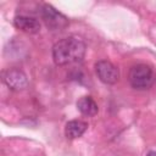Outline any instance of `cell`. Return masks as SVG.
<instances>
[{"label": "cell", "mask_w": 156, "mask_h": 156, "mask_svg": "<svg viewBox=\"0 0 156 156\" xmlns=\"http://www.w3.org/2000/svg\"><path fill=\"white\" fill-rule=\"evenodd\" d=\"M85 43L78 37L71 35L56 41L52 46V60L57 66L80 62L85 55Z\"/></svg>", "instance_id": "obj_1"}, {"label": "cell", "mask_w": 156, "mask_h": 156, "mask_svg": "<svg viewBox=\"0 0 156 156\" xmlns=\"http://www.w3.org/2000/svg\"><path fill=\"white\" fill-rule=\"evenodd\" d=\"M4 83L13 91H21L27 88L28 79L23 71L18 68H7L2 72Z\"/></svg>", "instance_id": "obj_5"}, {"label": "cell", "mask_w": 156, "mask_h": 156, "mask_svg": "<svg viewBox=\"0 0 156 156\" xmlns=\"http://www.w3.org/2000/svg\"><path fill=\"white\" fill-rule=\"evenodd\" d=\"M129 84L136 90L149 89L155 82V73L152 68L145 63L134 65L128 74Z\"/></svg>", "instance_id": "obj_2"}, {"label": "cell", "mask_w": 156, "mask_h": 156, "mask_svg": "<svg viewBox=\"0 0 156 156\" xmlns=\"http://www.w3.org/2000/svg\"><path fill=\"white\" fill-rule=\"evenodd\" d=\"M87 128H88L87 122L80 121V119H72L67 122L65 126V135L67 139L73 140V139L82 136L84 132L87 130Z\"/></svg>", "instance_id": "obj_7"}, {"label": "cell", "mask_w": 156, "mask_h": 156, "mask_svg": "<svg viewBox=\"0 0 156 156\" xmlns=\"http://www.w3.org/2000/svg\"><path fill=\"white\" fill-rule=\"evenodd\" d=\"M13 26L28 34H35L40 30V22L28 15H17L13 18Z\"/></svg>", "instance_id": "obj_6"}, {"label": "cell", "mask_w": 156, "mask_h": 156, "mask_svg": "<svg viewBox=\"0 0 156 156\" xmlns=\"http://www.w3.org/2000/svg\"><path fill=\"white\" fill-rule=\"evenodd\" d=\"M95 72L98 78L104 83V84H115L117 83L119 78V72L118 68L110 61L107 60H100L95 63Z\"/></svg>", "instance_id": "obj_4"}, {"label": "cell", "mask_w": 156, "mask_h": 156, "mask_svg": "<svg viewBox=\"0 0 156 156\" xmlns=\"http://www.w3.org/2000/svg\"><path fill=\"white\" fill-rule=\"evenodd\" d=\"M77 108L78 111L88 117H93L98 113V104L94 101L91 96H82L77 101Z\"/></svg>", "instance_id": "obj_8"}, {"label": "cell", "mask_w": 156, "mask_h": 156, "mask_svg": "<svg viewBox=\"0 0 156 156\" xmlns=\"http://www.w3.org/2000/svg\"><path fill=\"white\" fill-rule=\"evenodd\" d=\"M39 13L45 26L52 32L63 30L68 26L67 17L49 4H43L39 9Z\"/></svg>", "instance_id": "obj_3"}, {"label": "cell", "mask_w": 156, "mask_h": 156, "mask_svg": "<svg viewBox=\"0 0 156 156\" xmlns=\"http://www.w3.org/2000/svg\"><path fill=\"white\" fill-rule=\"evenodd\" d=\"M146 156H156V151H149L146 154Z\"/></svg>", "instance_id": "obj_9"}]
</instances>
